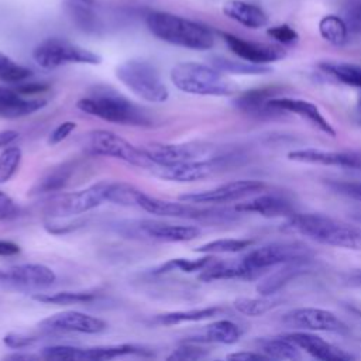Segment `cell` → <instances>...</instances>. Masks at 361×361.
<instances>
[{"instance_id": "6da1fadb", "label": "cell", "mask_w": 361, "mask_h": 361, "mask_svg": "<svg viewBox=\"0 0 361 361\" xmlns=\"http://www.w3.org/2000/svg\"><path fill=\"white\" fill-rule=\"evenodd\" d=\"M283 228L326 245L361 251V224H348L323 214L293 213Z\"/></svg>"}, {"instance_id": "7a4b0ae2", "label": "cell", "mask_w": 361, "mask_h": 361, "mask_svg": "<svg viewBox=\"0 0 361 361\" xmlns=\"http://www.w3.org/2000/svg\"><path fill=\"white\" fill-rule=\"evenodd\" d=\"M145 25L155 38L175 47L207 51L214 45V35L209 27L178 14L151 11L145 17Z\"/></svg>"}, {"instance_id": "3957f363", "label": "cell", "mask_w": 361, "mask_h": 361, "mask_svg": "<svg viewBox=\"0 0 361 361\" xmlns=\"http://www.w3.org/2000/svg\"><path fill=\"white\" fill-rule=\"evenodd\" d=\"M76 107L100 120L133 127H151L154 124L149 113L114 92L113 89H100L76 102Z\"/></svg>"}, {"instance_id": "277c9868", "label": "cell", "mask_w": 361, "mask_h": 361, "mask_svg": "<svg viewBox=\"0 0 361 361\" xmlns=\"http://www.w3.org/2000/svg\"><path fill=\"white\" fill-rule=\"evenodd\" d=\"M171 82L183 93L196 96H230L237 87L214 66L199 62H179L172 66Z\"/></svg>"}, {"instance_id": "5b68a950", "label": "cell", "mask_w": 361, "mask_h": 361, "mask_svg": "<svg viewBox=\"0 0 361 361\" xmlns=\"http://www.w3.org/2000/svg\"><path fill=\"white\" fill-rule=\"evenodd\" d=\"M117 79L137 97L149 103H164L169 90L158 69L148 61L133 58L116 66Z\"/></svg>"}, {"instance_id": "8992f818", "label": "cell", "mask_w": 361, "mask_h": 361, "mask_svg": "<svg viewBox=\"0 0 361 361\" xmlns=\"http://www.w3.org/2000/svg\"><path fill=\"white\" fill-rule=\"evenodd\" d=\"M135 206L147 213L159 217H175V219H192V220H206V221H228L234 220L235 209H214V207H199L197 204L188 202H172L159 197L149 196L140 189L135 195Z\"/></svg>"}, {"instance_id": "52a82bcc", "label": "cell", "mask_w": 361, "mask_h": 361, "mask_svg": "<svg viewBox=\"0 0 361 361\" xmlns=\"http://www.w3.org/2000/svg\"><path fill=\"white\" fill-rule=\"evenodd\" d=\"M113 180H99L80 190L61 193L48 200L45 214L49 219H63L93 210L109 202Z\"/></svg>"}, {"instance_id": "ba28073f", "label": "cell", "mask_w": 361, "mask_h": 361, "mask_svg": "<svg viewBox=\"0 0 361 361\" xmlns=\"http://www.w3.org/2000/svg\"><path fill=\"white\" fill-rule=\"evenodd\" d=\"M313 257V250L300 241H278L250 251L241 261L255 276H258L268 268L299 261L310 262Z\"/></svg>"}, {"instance_id": "9c48e42d", "label": "cell", "mask_w": 361, "mask_h": 361, "mask_svg": "<svg viewBox=\"0 0 361 361\" xmlns=\"http://www.w3.org/2000/svg\"><path fill=\"white\" fill-rule=\"evenodd\" d=\"M32 58L44 69H56L71 63L99 65L102 62L99 54L61 38H48L39 42L32 51Z\"/></svg>"}, {"instance_id": "30bf717a", "label": "cell", "mask_w": 361, "mask_h": 361, "mask_svg": "<svg viewBox=\"0 0 361 361\" xmlns=\"http://www.w3.org/2000/svg\"><path fill=\"white\" fill-rule=\"evenodd\" d=\"M86 151L92 155L110 157L137 168L152 169L154 164L142 148H137L126 138L107 130H94L87 134Z\"/></svg>"}, {"instance_id": "8fae6325", "label": "cell", "mask_w": 361, "mask_h": 361, "mask_svg": "<svg viewBox=\"0 0 361 361\" xmlns=\"http://www.w3.org/2000/svg\"><path fill=\"white\" fill-rule=\"evenodd\" d=\"M264 189L265 183L261 180L240 179L219 185L212 189L183 193L179 196V200L193 204H221L240 200L243 197L262 192Z\"/></svg>"}, {"instance_id": "7c38bea8", "label": "cell", "mask_w": 361, "mask_h": 361, "mask_svg": "<svg viewBox=\"0 0 361 361\" xmlns=\"http://www.w3.org/2000/svg\"><path fill=\"white\" fill-rule=\"evenodd\" d=\"M283 324L309 331L347 333V324L333 312L320 307H295L282 317Z\"/></svg>"}, {"instance_id": "4fadbf2b", "label": "cell", "mask_w": 361, "mask_h": 361, "mask_svg": "<svg viewBox=\"0 0 361 361\" xmlns=\"http://www.w3.org/2000/svg\"><path fill=\"white\" fill-rule=\"evenodd\" d=\"M224 165L223 157H212L206 159H190L168 166H154L151 171L155 176L171 182H195L210 178Z\"/></svg>"}, {"instance_id": "5bb4252c", "label": "cell", "mask_w": 361, "mask_h": 361, "mask_svg": "<svg viewBox=\"0 0 361 361\" xmlns=\"http://www.w3.org/2000/svg\"><path fill=\"white\" fill-rule=\"evenodd\" d=\"M38 326L45 331H69L97 334L107 329V323L96 316L78 310H65L42 319Z\"/></svg>"}, {"instance_id": "9a60e30c", "label": "cell", "mask_w": 361, "mask_h": 361, "mask_svg": "<svg viewBox=\"0 0 361 361\" xmlns=\"http://www.w3.org/2000/svg\"><path fill=\"white\" fill-rule=\"evenodd\" d=\"M124 355H151V353L147 348L134 345V344H114V345H96V347H76V345L58 347V357L61 360L103 361V360H114Z\"/></svg>"}, {"instance_id": "2e32d148", "label": "cell", "mask_w": 361, "mask_h": 361, "mask_svg": "<svg viewBox=\"0 0 361 361\" xmlns=\"http://www.w3.org/2000/svg\"><path fill=\"white\" fill-rule=\"evenodd\" d=\"M148 158L152 161L154 166H168L190 159L204 158L212 147L197 142H185V144H149L147 148H142Z\"/></svg>"}, {"instance_id": "e0dca14e", "label": "cell", "mask_w": 361, "mask_h": 361, "mask_svg": "<svg viewBox=\"0 0 361 361\" xmlns=\"http://www.w3.org/2000/svg\"><path fill=\"white\" fill-rule=\"evenodd\" d=\"M268 109L271 113H292L296 114L305 120H307L313 127L324 133L326 135L336 137V130L330 124V121L322 114L319 107L303 99H293V97H272L268 102Z\"/></svg>"}, {"instance_id": "ac0fdd59", "label": "cell", "mask_w": 361, "mask_h": 361, "mask_svg": "<svg viewBox=\"0 0 361 361\" xmlns=\"http://www.w3.org/2000/svg\"><path fill=\"white\" fill-rule=\"evenodd\" d=\"M288 158L302 164L338 166L344 169H361V152L358 151H323L305 148L288 152Z\"/></svg>"}, {"instance_id": "d6986e66", "label": "cell", "mask_w": 361, "mask_h": 361, "mask_svg": "<svg viewBox=\"0 0 361 361\" xmlns=\"http://www.w3.org/2000/svg\"><path fill=\"white\" fill-rule=\"evenodd\" d=\"M221 37L228 47V49L237 55L240 59L251 62V63H259L265 65L269 62L279 61L285 56V52L281 48L258 44L252 41H247L244 38H240L230 32H221Z\"/></svg>"}, {"instance_id": "ffe728a7", "label": "cell", "mask_w": 361, "mask_h": 361, "mask_svg": "<svg viewBox=\"0 0 361 361\" xmlns=\"http://www.w3.org/2000/svg\"><path fill=\"white\" fill-rule=\"evenodd\" d=\"M289 340H292L300 350L316 360L322 361H348L354 360V355L347 353L345 350L323 340L322 337L307 333V331H293L285 334Z\"/></svg>"}, {"instance_id": "44dd1931", "label": "cell", "mask_w": 361, "mask_h": 361, "mask_svg": "<svg viewBox=\"0 0 361 361\" xmlns=\"http://www.w3.org/2000/svg\"><path fill=\"white\" fill-rule=\"evenodd\" d=\"M7 271V285L24 288H44L56 281L54 269L44 264H18Z\"/></svg>"}, {"instance_id": "7402d4cb", "label": "cell", "mask_w": 361, "mask_h": 361, "mask_svg": "<svg viewBox=\"0 0 361 361\" xmlns=\"http://www.w3.org/2000/svg\"><path fill=\"white\" fill-rule=\"evenodd\" d=\"M47 104L45 99L28 97L16 89L0 86V117L20 118L41 110Z\"/></svg>"}, {"instance_id": "603a6c76", "label": "cell", "mask_w": 361, "mask_h": 361, "mask_svg": "<svg viewBox=\"0 0 361 361\" xmlns=\"http://www.w3.org/2000/svg\"><path fill=\"white\" fill-rule=\"evenodd\" d=\"M138 228L144 235L151 240L162 243H185L199 237L200 230L196 226H183V224H171L152 220H142L138 223Z\"/></svg>"}, {"instance_id": "cb8c5ba5", "label": "cell", "mask_w": 361, "mask_h": 361, "mask_svg": "<svg viewBox=\"0 0 361 361\" xmlns=\"http://www.w3.org/2000/svg\"><path fill=\"white\" fill-rule=\"evenodd\" d=\"M238 213H257L264 217H289L295 213L293 204L279 195H259L235 206Z\"/></svg>"}, {"instance_id": "d4e9b609", "label": "cell", "mask_w": 361, "mask_h": 361, "mask_svg": "<svg viewBox=\"0 0 361 361\" xmlns=\"http://www.w3.org/2000/svg\"><path fill=\"white\" fill-rule=\"evenodd\" d=\"M307 261H299V262H289L282 264L281 268L265 276L261 282L257 285V292L262 296H272L276 292H279L283 286H286L290 281L310 272Z\"/></svg>"}, {"instance_id": "484cf974", "label": "cell", "mask_w": 361, "mask_h": 361, "mask_svg": "<svg viewBox=\"0 0 361 361\" xmlns=\"http://www.w3.org/2000/svg\"><path fill=\"white\" fill-rule=\"evenodd\" d=\"M223 13L230 20L252 30L261 28L268 23V17L261 7L243 0H227L223 4Z\"/></svg>"}, {"instance_id": "4316f807", "label": "cell", "mask_w": 361, "mask_h": 361, "mask_svg": "<svg viewBox=\"0 0 361 361\" xmlns=\"http://www.w3.org/2000/svg\"><path fill=\"white\" fill-rule=\"evenodd\" d=\"M73 172H75V162L73 161H65V162L48 169L31 186L28 195L38 196V195H45V193H52V192L62 190L69 183Z\"/></svg>"}, {"instance_id": "83f0119b", "label": "cell", "mask_w": 361, "mask_h": 361, "mask_svg": "<svg viewBox=\"0 0 361 361\" xmlns=\"http://www.w3.org/2000/svg\"><path fill=\"white\" fill-rule=\"evenodd\" d=\"M255 275L238 261H216V258L200 271L199 279L203 282H213L221 279H254Z\"/></svg>"}, {"instance_id": "f1b7e54d", "label": "cell", "mask_w": 361, "mask_h": 361, "mask_svg": "<svg viewBox=\"0 0 361 361\" xmlns=\"http://www.w3.org/2000/svg\"><path fill=\"white\" fill-rule=\"evenodd\" d=\"M279 92L278 87H258L251 89L244 93H241L235 100L234 106L245 114L250 116H269L272 114L268 109V102L275 97V94Z\"/></svg>"}, {"instance_id": "f546056e", "label": "cell", "mask_w": 361, "mask_h": 361, "mask_svg": "<svg viewBox=\"0 0 361 361\" xmlns=\"http://www.w3.org/2000/svg\"><path fill=\"white\" fill-rule=\"evenodd\" d=\"M241 337V329L231 320L220 319L209 323L204 327V333L199 338H190L188 341L195 343H217V344H235Z\"/></svg>"}, {"instance_id": "4dcf8cb0", "label": "cell", "mask_w": 361, "mask_h": 361, "mask_svg": "<svg viewBox=\"0 0 361 361\" xmlns=\"http://www.w3.org/2000/svg\"><path fill=\"white\" fill-rule=\"evenodd\" d=\"M257 347L269 360H300V348L289 340L286 336L281 337H267L257 341Z\"/></svg>"}, {"instance_id": "1f68e13d", "label": "cell", "mask_w": 361, "mask_h": 361, "mask_svg": "<svg viewBox=\"0 0 361 361\" xmlns=\"http://www.w3.org/2000/svg\"><path fill=\"white\" fill-rule=\"evenodd\" d=\"M221 312L220 307H200V309H189V310H175L157 314L154 317V323L161 326H176L182 323L202 322L217 316Z\"/></svg>"}, {"instance_id": "d6a6232c", "label": "cell", "mask_w": 361, "mask_h": 361, "mask_svg": "<svg viewBox=\"0 0 361 361\" xmlns=\"http://www.w3.org/2000/svg\"><path fill=\"white\" fill-rule=\"evenodd\" d=\"M97 298V293L87 290H62L54 293H35L32 299L45 305H76L87 303Z\"/></svg>"}, {"instance_id": "836d02e7", "label": "cell", "mask_w": 361, "mask_h": 361, "mask_svg": "<svg viewBox=\"0 0 361 361\" xmlns=\"http://www.w3.org/2000/svg\"><path fill=\"white\" fill-rule=\"evenodd\" d=\"M319 32L322 38L331 45H343L348 39V28L344 20L338 16H324L319 23Z\"/></svg>"}, {"instance_id": "e575fe53", "label": "cell", "mask_w": 361, "mask_h": 361, "mask_svg": "<svg viewBox=\"0 0 361 361\" xmlns=\"http://www.w3.org/2000/svg\"><path fill=\"white\" fill-rule=\"evenodd\" d=\"M212 66L219 69L223 73H233V75H264L269 73L271 68L259 63H251V62H241V61H233L224 56H214L212 58Z\"/></svg>"}, {"instance_id": "d590c367", "label": "cell", "mask_w": 361, "mask_h": 361, "mask_svg": "<svg viewBox=\"0 0 361 361\" xmlns=\"http://www.w3.org/2000/svg\"><path fill=\"white\" fill-rule=\"evenodd\" d=\"M214 258L213 257H202V258H196V259H190V258H172L168 259L165 262H162L161 265L155 267L151 272L154 275H164L172 271H180V272H197L202 271L203 268H206Z\"/></svg>"}, {"instance_id": "8d00e7d4", "label": "cell", "mask_w": 361, "mask_h": 361, "mask_svg": "<svg viewBox=\"0 0 361 361\" xmlns=\"http://www.w3.org/2000/svg\"><path fill=\"white\" fill-rule=\"evenodd\" d=\"M320 68L337 80L361 89V65L345 62H323Z\"/></svg>"}, {"instance_id": "74e56055", "label": "cell", "mask_w": 361, "mask_h": 361, "mask_svg": "<svg viewBox=\"0 0 361 361\" xmlns=\"http://www.w3.org/2000/svg\"><path fill=\"white\" fill-rule=\"evenodd\" d=\"M279 299H272L271 296L261 295V298H237L233 305L237 312L245 316L257 317L275 309L276 306H279Z\"/></svg>"}, {"instance_id": "f35d334b", "label": "cell", "mask_w": 361, "mask_h": 361, "mask_svg": "<svg viewBox=\"0 0 361 361\" xmlns=\"http://www.w3.org/2000/svg\"><path fill=\"white\" fill-rule=\"evenodd\" d=\"M252 240L248 238H220L209 241L200 247H197L195 251L202 254H233L247 250L252 245Z\"/></svg>"}, {"instance_id": "ab89813d", "label": "cell", "mask_w": 361, "mask_h": 361, "mask_svg": "<svg viewBox=\"0 0 361 361\" xmlns=\"http://www.w3.org/2000/svg\"><path fill=\"white\" fill-rule=\"evenodd\" d=\"M32 75L31 69L16 62L0 51V82L20 83Z\"/></svg>"}, {"instance_id": "60d3db41", "label": "cell", "mask_w": 361, "mask_h": 361, "mask_svg": "<svg viewBox=\"0 0 361 361\" xmlns=\"http://www.w3.org/2000/svg\"><path fill=\"white\" fill-rule=\"evenodd\" d=\"M23 151L17 145H8L0 152V183L8 182L20 168Z\"/></svg>"}, {"instance_id": "b9f144b4", "label": "cell", "mask_w": 361, "mask_h": 361, "mask_svg": "<svg viewBox=\"0 0 361 361\" xmlns=\"http://www.w3.org/2000/svg\"><path fill=\"white\" fill-rule=\"evenodd\" d=\"M209 355V350L202 347L199 343L195 341H185L179 347H176L168 357L166 360H202Z\"/></svg>"}, {"instance_id": "7bdbcfd3", "label": "cell", "mask_w": 361, "mask_h": 361, "mask_svg": "<svg viewBox=\"0 0 361 361\" xmlns=\"http://www.w3.org/2000/svg\"><path fill=\"white\" fill-rule=\"evenodd\" d=\"M350 34H361V0H347L341 17Z\"/></svg>"}, {"instance_id": "ee69618b", "label": "cell", "mask_w": 361, "mask_h": 361, "mask_svg": "<svg viewBox=\"0 0 361 361\" xmlns=\"http://www.w3.org/2000/svg\"><path fill=\"white\" fill-rule=\"evenodd\" d=\"M38 340H39L38 334L23 333V331H11L3 337V343L13 350H23V348L31 347Z\"/></svg>"}, {"instance_id": "f6af8a7d", "label": "cell", "mask_w": 361, "mask_h": 361, "mask_svg": "<svg viewBox=\"0 0 361 361\" xmlns=\"http://www.w3.org/2000/svg\"><path fill=\"white\" fill-rule=\"evenodd\" d=\"M267 34H268L271 38H274L275 41H278V42H281V44H283V45L295 44V42L298 41V38H299L298 32H296L292 27H289V25H286V24H281V25L271 27V28H268Z\"/></svg>"}, {"instance_id": "bcb514c9", "label": "cell", "mask_w": 361, "mask_h": 361, "mask_svg": "<svg viewBox=\"0 0 361 361\" xmlns=\"http://www.w3.org/2000/svg\"><path fill=\"white\" fill-rule=\"evenodd\" d=\"M75 128H76V123L75 121H71V120L62 121L61 124H58L51 131V134L48 137V144L49 145H56V144L62 142L63 140H66L71 135V133L75 131Z\"/></svg>"}, {"instance_id": "7dc6e473", "label": "cell", "mask_w": 361, "mask_h": 361, "mask_svg": "<svg viewBox=\"0 0 361 361\" xmlns=\"http://www.w3.org/2000/svg\"><path fill=\"white\" fill-rule=\"evenodd\" d=\"M330 188L334 192L345 195L351 199L361 202V183L358 182H330Z\"/></svg>"}, {"instance_id": "c3c4849f", "label": "cell", "mask_w": 361, "mask_h": 361, "mask_svg": "<svg viewBox=\"0 0 361 361\" xmlns=\"http://www.w3.org/2000/svg\"><path fill=\"white\" fill-rule=\"evenodd\" d=\"M18 214L16 202L3 190H0V221H7Z\"/></svg>"}, {"instance_id": "681fc988", "label": "cell", "mask_w": 361, "mask_h": 361, "mask_svg": "<svg viewBox=\"0 0 361 361\" xmlns=\"http://www.w3.org/2000/svg\"><path fill=\"white\" fill-rule=\"evenodd\" d=\"M83 224L82 220L78 221H66V223H59L58 219H51L48 221H45V228L52 233V234H65L69 231L76 230L78 227H80Z\"/></svg>"}, {"instance_id": "f907efd6", "label": "cell", "mask_w": 361, "mask_h": 361, "mask_svg": "<svg viewBox=\"0 0 361 361\" xmlns=\"http://www.w3.org/2000/svg\"><path fill=\"white\" fill-rule=\"evenodd\" d=\"M18 93L24 94V96H28V97H34L37 94H41L44 92H47L49 89L48 85L45 83H38V82H28V83H17V86L14 87Z\"/></svg>"}, {"instance_id": "816d5d0a", "label": "cell", "mask_w": 361, "mask_h": 361, "mask_svg": "<svg viewBox=\"0 0 361 361\" xmlns=\"http://www.w3.org/2000/svg\"><path fill=\"white\" fill-rule=\"evenodd\" d=\"M227 360H234V361H267L269 360L264 353L261 351H238V353H231L227 355Z\"/></svg>"}, {"instance_id": "f5cc1de1", "label": "cell", "mask_w": 361, "mask_h": 361, "mask_svg": "<svg viewBox=\"0 0 361 361\" xmlns=\"http://www.w3.org/2000/svg\"><path fill=\"white\" fill-rule=\"evenodd\" d=\"M21 248L17 243L10 240H0V257H13L20 254Z\"/></svg>"}, {"instance_id": "db71d44e", "label": "cell", "mask_w": 361, "mask_h": 361, "mask_svg": "<svg viewBox=\"0 0 361 361\" xmlns=\"http://www.w3.org/2000/svg\"><path fill=\"white\" fill-rule=\"evenodd\" d=\"M343 282L353 288H361V269H351L341 275Z\"/></svg>"}, {"instance_id": "11a10c76", "label": "cell", "mask_w": 361, "mask_h": 361, "mask_svg": "<svg viewBox=\"0 0 361 361\" xmlns=\"http://www.w3.org/2000/svg\"><path fill=\"white\" fill-rule=\"evenodd\" d=\"M18 138V133L14 130H3L0 131V149L11 145Z\"/></svg>"}, {"instance_id": "9f6ffc18", "label": "cell", "mask_w": 361, "mask_h": 361, "mask_svg": "<svg viewBox=\"0 0 361 361\" xmlns=\"http://www.w3.org/2000/svg\"><path fill=\"white\" fill-rule=\"evenodd\" d=\"M38 357H39V355H34V354H28V353H25V354L16 353V354L7 355V358H10V360H35V358H38Z\"/></svg>"}, {"instance_id": "6f0895ef", "label": "cell", "mask_w": 361, "mask_h": 361, "mask_svg": "<svg viewBox=\"0 0 361 361\" xmlns=\"http://www.w3.org/2000/svg\"><path fill=\"white\" fill-rule=\"evenodd\" d=\"M348 217L357 224H361V207H355L351 212H348Z\"/></svg>"}, {"instance_id": "680465c9", "label": "cell", "mask_w": 361, "mask_h": 361, "mask_svg": "<svg viewBox=\"0 0 361 361\" xmlns=\"http://www.w3.org/2000/svg\"><path fill=\"white\" fill-rule=\"evenodd\" d=\"M355 120L361 126V96H360V99L357 102V107H355Z\"/></svg>"}, {"instance_id": "91938a15", "label": "cell", "mask_w": 361, "mask_h": 361, "mask_svg": "<svg viewBox=\"0 0 361 361\" xmlns=\"http://www.w3.org/2000/svg\"><path fill=\"white\" fill-rule=\"evenodd\" d=\"M0 285H7V271L0 268Z\"/></svg>"}]
</instances>
